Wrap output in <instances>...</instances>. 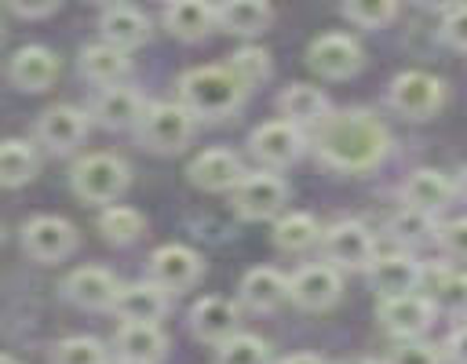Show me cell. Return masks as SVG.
Wrapping results in <instances>:
<instances>
[{"label":"cell","instance_id":"cell-1","mask_svg":"<svg viewBox=\"0 0 467 364\" xmlns=\"http://www.w3.org/2000/svg\"><path fill=\"white\" fill-rule=\"evenodd\" d=\"M314 153L321 164L332 171H372L387 149H390V131L368 113V109H339L328 113L321 124H314Z\"/></svg>","mask_w":467,"mask_h":364},{"label":"cell","instance_id":"cell-2","mask_svg":"<svg viewBox=\"0 0 467 364\" xmlns=\"http://www.w3.org/2000/svg\"><path fill=\"white\" fill-rule=\"evenodd\" d=\"M179 95L197 120H223L241 109L248 84L230 66H201L179 80Z\"/></svg>","mask_w":467,"mask_h":364},{"label":"cell","instance_id":"cell-3","mask_svg":"<svg viewBox=\"0 0 467 364\" xmlns=\"http://www.w3.org/2000/svg\"><path fill=\"white\" fill-rule=\"evenodd\" d=\"M193 113L186 102H153L139 120V142L153 153H179L193 135Z\"/></svg>","mask_w":467,"mask_h":364},{"label":"cell","instance_id":"cell-4","mask_svg":"<svg viewBox=\"0 0 467 364\" xmlns=\"http://www.w3.org/2000/svg\"><path fill=\"white\" fill-rule=\"evenodd\" d=\"M73 193L88 204H109L128 189V164L113 153H91L69 171Z\"/></svg>","mask_w":467,"mask_h":364},{"label":"cell","instance_id":"cell-5","mask_svg":"<svg viewBox=\"0 0 467 364\" xmlns=\"http://www.w3.org/2000/svg\"><path fill=\"white\" fill-rule=\"evenodd\" d=\"M387 102H390V109H398L409 120H427L445 106V84L423 69H409L390 80Z\"/></svg>","mask_w":467,"mask_h":364},{"label":"cell","instance_id":"cell-6","mask_svg":"<svg viewBox=\"0 0 467 364\" xmlns=\"http://www.w3.org/2000/svg\"><path fill=\"white\" fill-rule=\"evenodd\" d=\"M230 193H234V211L241 218H248V222L274 218L285 207V200H288V186H285L281 175H274V167L241 175V182Z\"/></svg>","mask_w":467,"mask_h":364},{"label":"cell","instance_id":"cell-7","mask_svg":"<svg viewBox=\"0 0 467 364\" xmlns=\"http://www.w3.org/2000/svg\"><path fill=\"white\" fill-rule=\"evenodd\" d=\"M77 248V229L58 215H36L22 226V251L33 262H62Z\"/></svg>","mask_w":467,"mask_h":364},{"label":"cell","instance_id":"cell-8","mask_svg":"<svg viewBox=\"0 0 467 364\" xmlns=\"http://www.w3.org/2000/svg\"><path fill=\"white\" fill-rule=\"evenodd\" d=\"M321 251L336 269H368L376 258V240L361 222H336L325 229Z\"/></svg>","mask_w":467,"mask_h":364},{"label":"cell","instance_id":"cell-9","mask_svg":"<svg viewBox=\"0 0 467 364\" xmlns=\"http://www.w3.org/2000/svg\"><path fill=\"white\" fill-rule=\"evenodd\" d=\"M306 62L314 73L328 76V80H343L350 73L361 69L365 55H361V44L354 36H343V33H325L317 40H310L306 47Z\"/></svg>","mask_w":467,"mask_h":364},{"label":"cell","instance_id":"cell-10","mask_svg":"<svg viewBox=\"0 0 467 364\" xmlns=\"http://www.w3.org/2000/svg\"><path fill=\"white\" fill-rule=\"evenodd\" d=\"M252 146V157L263 164V167H288L299 153H303V131L299 124L292 120H270V124H259L248 138Z\"/></svg>","mask_w":467,"mask_h":364},{"label":"cell","instance_id":"cell-11","mask_svg":"<svg viewBox=\"0 0 467 364\" xmlns=\"http://www.w3.org/2000/svg\"><path fill=\"white\" fill-rule=\"evenodd\" d=\"M379 320L394 339H420L434 320V302L420 291L390 295L379 302Z\"/></svg>","mask_w":467,"mask_h":364},{"label":"cell","instance_id":"cell-12","mask_svg":"<svg viewBox=\"0 0 467 364\" xmlns=\"http://www.w3.org/2000/svg\"><path fill=\"white\" fill-rule=\"evenodd\" d=\"M197 277H201V255L193 248H186V244H164L150 258V280L161 284L164 291L179 295V291L193 288Z\"/></svg>","mask_w":467,"mask_h":364},{"label":"cell","instance_id":"cell-13","mask_svg":"<svg viewBox=\"0 0 467 364\" xmlns=\"http://www.w3.org/2000/svg\"><path fill=\"white\" fill-rule=\"evenodd\" d=\"M241 328V309L230 302V298H219V295H208L201 298L193 309H190V331L208 342V346H223L237 335Z\"/></svg>","mask_w":467,"mask_h":364},{"label":"cell","instance_id":"cell-14","mask_svg":"<svg viewBox=\"0 0 467 364\" xmlns=\"http://www.w3.org/2000/svg\"><path fill=\"white\" fill-rule=\"evenodd\" d=\"M420 280H423V269H420V262H416L409 251L376 255L372 266H368V284H372V291H376L379 298L416 291Z\"/></svg>","mask_w":467,"mask_h":364},{"label":"cell","instance_id":"cell-15","mask_svg":"<svg viewBox=\"0 0 467 364\" xmlns=\"http://www.w3.org/2000/svg\"><path fill=\"white\" fill-rule=\"evenodd\" d=\"M62 291L80 309H113L120 288H117V280H113L109 269H102V266H80V269H73L66 277Z\"/></svg>","mask_w":467,"mask_h":364},{"label":"cell","instance_id":"cell-16","mask_svg":"<svg viewBox=\"0 0 467 364\" xmlns=\"http://www.w3.org/2000/svg\"><path fill=\"white\" fill-rule=\"evenodd\" d=\"M113 346H117V357L124 364H157L164 357L168 339H164L157 320H124L117 328Z\"/></svg>","mask_w":467,"mask_h":364},{"label":"cell","instance_id":"cell-17","mask_svg":"<svg viewBox=\"0 0 467 364\" xmlns=\"http://www.w3.org/2000/svg\"><path fill=\"white\" fill-rule=\"evenodd\" d=\"M339 269L332 262H317V266H303L292 277V302L299 309H328L339 298Z\"/></svg>","mask_w":467,"mask_h":364},{"label":"cell","instance_id":"cell-18","mask_svg":"<svg viewBox=\"0 0 467 364\" xmlns=\"http://www.w3.org/2000/svg\"><path fill=\"white\" fill-rule=\"evenodd\" d=\"M7 76L18 91H47L58 76V58L55 51L40 47V44H29V47H18L11 55V66H7Z\"/></svg>","mask_w":467,"mask_h":364},{"label":"cell","instance_id":"cell-19","mask_svg":"<svg viewBox=\"0 0 467 364\" xmlns=\"http://www.w3.org/2000/svg\"><path fill=\"white\" fill-rule=\"evenodd\" d=\"M84 131H88V113H80L77 106H51L36 120V138L51 153H69L73 146H80Z\"/></svg>","mask_w":467,"mask_h":364},{"label":"cell","instance_id":"cell-20","mask_svg":"<svg viewBox=\"0 0 467 364\" xmlns=\"http://www.w3.org/2000/svg\"><path fill=\"white\" fill-rule=\"evenodd\" d=\"M142 113H146L142 95H139V91H131V87H120V84L102 87V95H99V98H95V106H91V116H95L102 127H109V131L139 127Z\"/></svg>","mask_w":467,"mask_h":364},{"label":"cell","instance_id":"cell-21","mask_svg":"<svg viewBox=\"0 0 467 364\" xmlns=\"http://www.w3.org/2000/svg\"><path fill=\"white\" fill-rule=\"evenodd\" d=\"M452 197H456V182L449 175L434 171V167L412 171L405 178V186H401V200L409 207H420V211H431V215H438L441 207H449Z\"/></svg>","mask_w":467,"mask_h":364},{"label":"cell","instance_id":"cell-22","mask_svg":"<svg viewBox=\"0 0 467 364\" xmlns=\"http://www.w3.org/2000/svg\"><path fill=\"white\" fill-rule=\"evenodd\" d=\"M285 298H292V280L281 277L274 266H255L241 277V302L255 313L277 309Z\"/></svg>","mask_w":467,"mask_h":364},{"label":"cell","instance_id":"cell-23","mask_svg":"<svg viewBox=\"0 0 467 364\" xmlns=\"http://www.w3.org/2000/svg\"><path fill=\"white\" fill-rule=\"evenodd\" d=\"M241 160L237 153L230 149H204L201 157H193L190 164V182L197 189H208V193H223V189H234L241 182Z\"/></svg>","mask_w":467,"mask_h":364},{"label":"cell","instance_id":"cell-24","mask_svg":"<svg viewBox=\"0 0 467 364\" xmlns=\"http://www.w3.org/2000/svg\"><path fill=\"white\" fill-rule=\"evenodd\" d=\"M168 309V291L153 280H139V284H124L117 291L113 313L120 320H161Z\"/></svg>","mask_w":467,"mask_h":364},{"label":"cell","instance_id":"cell-25","mask_svg":"<svg viewBox=\"0 0 467 364\" xmlns=\"http://www.w3.org/2000/svg\"><path fill=\"white\" fill-rule=\"evenodd\" d=\"M215 22H219V15L208 0H171L164 7V25L179 40H201V36H208V29Z\"/></svg>","mask_w":467,"mask_h":364},{"label":"cell","instance_id":"cell-26","mask_svg":"<svg viewBox=\"0 0 467 364\" xmlns=\"http://www.w3.org/2000/svg\"><path fill=\"white\" fill-rule=\"evenodd\" d=\"M128 69H131V62L124 55V47H117V44H106L102 40V44H91V47L80 51V73L91 84H99V87L120 84L128 76Z\"/></svg>","mask_w":467,"mask_h":364},{"label":"cell","instance_id":"cell-27","mask_svg":"<svg viewBox=\"0 0 467 364\" xmlns=\"http://www.w3.org/2000/svg\"><path fill=\"white\" fill-rule=\"evenodd\" d=\"M99 33L106 44H117V47H139L146 36H150V18L135 7H124V4H113L106 7V15L99 18Z\"/></svg>","mask_w":467,"mask_h":364},{"label":"cell","instance_id":"cell-28","mask_svg":"<svg viewBox=\"0 0 467 364\" xmlns=\"http://www.w3.org/2000/svg\"><path fill=\"white\" fill-rule=\"evenodd\" d=\"M277 109H281V116L285 120H292V124H306V127H314V124H321L332 109H328V98H325V91H317V87H310V84H292V87H285L281 95H277Z\"/></svg>","mask_w":467,"mask_h":364},{"label":"cell","instance_id":"cell-29","mask_svg":"<svg viewBox=\"0 0 467 364\" xmlns=\"http://www.w3.org/2000/svg\"><path fill=\"white\" fill-rule=\"evenodd\" d=\"M427 298L445 317H467V273L463 269H434L427 277Z\"/></svg>","mask_w":467,"mask_h":364},{"label":"cell","instance_id":"cell-30","mask_svg":"<svg viewBox=\"0 0 467 364\" xmlns=\"http://www.w3.org/2000/svg\"><path fill=\"white\" fill-rule=\"evenodd\" d=\"M219 15V25L226 33H237V36H252V33H263L270 25V4L266 0H223L215 7Z\"/></svg>","mask_w":467,"mask_h":364},{"label":"cell","instance_id":"cell-31","mask_svg":"<svg viewBox=\"0 0 467 364\" xmlns=\"http://www.w3.org/2000/svg\"><path fill=\"white\" fill-rule=\"evenodd\" d=\"M321 237H325V233H321L317 218L306 215V211H292V215L277 218V226H274V244H277L281 251H292V255L314 248Z\"/></svg>","mask_w":467,"mask_h":364},{"label":"cell","instance_id":"cell-32","mask_svg":"<svg viewBox=\"0 0 467 364\" xmlns=\"http://www.w3.org/2000/svg\"><path fill=\"white\" fill-rule=\"evenodd\" d=\"M33 175H36V153H33V146L22 142V138H7L4 149H0V178H4V186L7 189H18Z\"/></svg>","mask_w":467,"mask_h":364},{"label":"cell","instance_id":"cell-33","mask_svg":"<svg viewBox=\"0 0 467 364\" xmlns=\"http://www.w3.org/2000/svg\"><path fill=\"white\" fill-rule=\"evenodd\" d=\"M390 237L398 240V244H427V240H434L438 237V226H434V215L431 211H420V207H409L405 204V211H398L394 218H390Z\"/></svg>","mask_w":467,"mask_h":364},{"label":"cell","instance_id":"cell-34","mask_svg":"<svg viewBox=\"0 0 467 364\" xmlns=\"http://www.w3.org/2000/svg\"><path fill=\"white\" fill-rule=\"evenodd\" d=\"M99 233H102L109 244H131V240H139V233H142V215H139L135 207L109 204V207L99 215Z\"/></svg>","mask_w":467,"mask_h":364},{"label":"cell","instance_id":"cell-35","mask_svg":"<svg viewBox=\"0 0 467 364\" xmlns=\"http://www.w3.org/2000/svg\"><path fill=\"white\" fill-rule=\"evenodd\" d=\"M51 364H109L106 346L88 335H69L51 346Z\"/></svg>","mask_w":467,"mask_h":364},{"label":"cell","instance_id":"cell-36","mask_svg":"<svg viewBox=\"0 0 467 364\" xmlns=\"http://www.w3.org/2000/svg\"><path fill=\"white\" fill-rule=\"evenodd\" d=\"M219 364H270V346L255 335H234L219 346Z\"/></svg>","mask_w":467,"mask_h":364},{"label":"cell","instance_id":"cell-37","mask_svg":"<svg viewBox=\"0 0 467 364\" xmlns=\"http://www.w3.org/2000/svg\"><path fill=\"white\" fill-rule=\"evenodd\" d=\"M343 15L361 29H379L398 15V0H343Z\"/></svg>","mask_w":467,"mask_h":364},{"label":"cell","instance_id":"cell-38","mask_svg":"<svg viewBox=\"0 0 467 364\" xmlns=\"http://www.w3.org/2000/svg\"><path fill=\"white\" fill-rule=\"evenodd\" d=\"M230 69L252 87V84H259V80L270 76V55H266L263 47H241V51L230 58Z\"/></svg>","mask_w":467,"mask_h":364},{"label":"cell","instance_id":"cell-39","mask_svg":"<svg viewBox=\"0 0 467 364\" xmlns=\"http://www.w3.org/2000/svg\"><path fill=\"white\" fill-rule=\"evenodd\" d=\"M387 364H441V353L420 339H401V346L390 349Z\"/></svg>","mask_w":467,"mask_h":364},{"label":"cell","instance_id":"cell-40","mask_svg":"<svg viewBox=\"0 0 467 364\" xmlns=\"http://www.w3.org/2000/svg\"><path fill=\"white\" fill-rule=\"evenodd\" d=\"M438 244L445 248V255L467 262V218H452L438 229Z\"/></svg>","mask_w":467,"mask_h":364},{"label":"cell","instance_id":"cell-41","mask_svg":"<svg viewBox=\"0 0 467 364\" xmlns=\"http://www.w3.org/2000/svg\"><path fill=\"white\" fill-rule=\"evenodd\" d=\"M441 40H445L449 47H456V51H467V4H460V7H452V11L445 15V22H441Z\"/></svg>","mask_w":467,"mask_h":364},{"label":"cell","instance_id":"cell-42","mask_svg":"<svg viewBox=\"0 0 467 364\" xmlns=\"http://www.w3.org/2000/svg\"><path fill=\"white\" fill-rule=\"evenodd\" d=\"M7 4H11V11L22 15V18H40V15L55 11L58 0H7Z\"/></svg>","mask_w":467,"mask_h":364},{"label":"cell","instance_id":"cell-43","mask_svg":"<svg viewBox=\"0 0 467 364\" xmlns=\"http://www.w3.org/2000/svg\"><path fill=\"white\" fill-rule=\"evenodd\" d=\"M449 357H452L456 364H467V324L449 335Z\"/></svg>","mask_w":467,"mask_h":364},{"label":"cell","instance_id":"cell-44","mask_svg":"<svg viewBox=\"0 0 467 364\" xmlns=\"http://www.w3.org/2000/svg\"><path fill=\"white\" fill-rule=\"evenodd\" d=\"M281 364H325V360L314 357V353H292V357H285Z\"/></svg>","mask_w":467,"mask_h":364},{"label":"cell","instance_id":"cell-45","mask_svg":"<svg viewBox=\"0 0 467 364\" xmlns=\"http://www.w3.org/2000/svg\"><path fill=\"white\" fill-rule=\"evenodd\" d=\"M412 4H420V7H427V11H452L456 7V0H412Z\"/></svg>","mask_w":467,"mask_h":364},{"label":"cell","instance_id":"cell-46","mask_svg":"<svg viewBox=\"0 0 467 364\" xmlns=\"http://www.w3.org/2000/svg\"><path fill=\"white\" fill-rule=\"evenodd\" d=\"M456 197H460V200H467V167L456 175Z\"/></svg>","mask_w":467,"mask_h":364},{"label":"cell","instance_id":"cell-47","mask_svg":"<svg viewBox=\"0 0 467 364\" xmlns=\"http://www.w3.org/2000/svg\"><path fill=\"white\" fill-rule=\"evenodd\" d=\"M339 364H376L372 357H350V360H339Z\"/></svg>","mask_w":467,"mask_h":364},{"label":"cell","instance_id":"cell-48","mask_svg":"<svg viewBox=\"0 0 467 364\" xmlns=\"http://www.w3.org/2000/svg\"><path fill=\"white\" fill-rule=\"evenodd\" d=\"M0 364H18V360H15L11 353H4V357H0Z\"/></svg>","mask_w":467,"mask_h":364},{"label":"cell","instance_id":"cell-49","mask_svg":"<svg viewBox=\"0 0 467 364\" xmlns=\"http://www.w3.org/2000/svg\"><path fill=\"white\" fill-rule=\"evenodd\" d=\"M95 4H106V7H113V4H120V0H95Z\"/></svg>","mask_w":467,"mask_h":364},{"label":"cell","instance_id":"cell-50","mask_svg":"<svg viewBox=\"0 0 467 364\" xmlns=\"http://www.w3.org/2000/svg\"><path fill=\"white\" fill-rule=\"evenodd\" d=\"M164 4H171V0H164Z\"/></svg>","mask_w":467,"mask_h":364}]
</instances>
